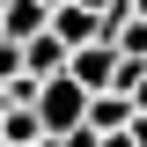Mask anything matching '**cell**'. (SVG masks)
I'll return each mask as SVG.
<instances>
[{
  "instance_id": "8",
  "label": "cell",
  "mask_w": 147,
  "mask_h": 147,
  "mask_svg": "<svg viewBox=\"0 0 147 147\" xmlns=\"http://www.w3.org/2000/svg\"><path fill=\"white\" fill-rule=\"evenodd\" d=\"M0 7H7V0H0Z\"/></svg>"
},
{
  "instance_id": "3",
  "label": "cell",
  "mask_w": 147,
  "mask_h": 147,
  "mask_svg": "<svg viewBox=\"0 0 147 147\" xmlns=\"http://www.w3.org/2000/svg\"><path fill=\"white\" fill-rule=\"evenodd\" d=\"M0 37H7V44L52 37V7H44V0H7V7H0Z\"/></svg>"
},
{
  "instance_id": "4",
  "label": "cell",
  "mask_w": 147,
  "mask_h": 147,
  "mask_svg": "<svg viewBox=\"0 0 147 147\" xmlns=\"http://www.w3.org/2000/svg\"><path fill=\"white\" fill-rule=\"evenodd\" d=\"M52 37L66 44V52H88V44H103V15H88V7H59V15H52Z\"/></svg>"
},
{
  "instance_id": "7",
  "label": "cell",
  "mask_w": 147,
  "mask_h": 147,
  "mask_svg": "<svg viewBox=\"0 0 147 147\" xmlns=\"http://www.w3.org/2000/svg\"><path fill=\"white\" fill-rule=\"evenodd\" d=\"M0 125H7V88H0Z\"/></svg>"
},
{
  "instance_id": "5",
  "label": "cell",
  "mask_w": 147,
  "mask_h": 147,
  "mask_svg": "<svg viewBox=\"0 0 147 147\" xmlns=\"http://www.w3.org/2000/svg\"><path fill=\"white\" fill-rule=\"evenodd\" d=\"M88 132H132V96H88Z\"/></svg>"
},
{
  "instance_id": "2",
  "label": "cell",
  "mask_w": 147,
  "mask_h": 147,
  "mask_svg": "<svg viewBox=\"0 0 147 147\" xmlns=\"http://www.w3.org/2000/svg\"><path fill=\"white\" fill-rule=\"evenodd\" d=\"M118 74H125V59L110 44H88V52L66 59V81H81V96H118Z\"/></svg>"
},
{
  "instance_id": "6",
  "label": "cell",
  "mask_w": 147,
  "mask_h": 147,
  "mask_svg": "<svg viewBox=\"0 0 147 147\" xmlns=\"http://www.w3.org/2000/svg\"><path fill=\"white\" fill-rule=\"evenodd\" d=\"M103 147H132V132H110V140H103Z\"/></svg>"
},
{
  "instance_id": "1",
  "label": "cell",
  "mask_w": 147,
  "mask_h": 147,
  "mask_svg": "<svg viewBox=\"0 0 147 147\" xmlns=\"http://www.w3.org/2000/svg\"><path fill=\"white\" fill-rule=\"evenodd\" d=\"M37 125H44V140H66L74 125H88V96H81V81H44L37 88Z\"/></svg>"
}]
</instances>
